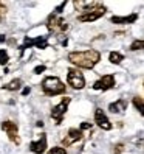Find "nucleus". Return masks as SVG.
Returning <instances> with one entry per match:
<instances>
[{
	"mask_svg": "<svg viewBox=\"0 0 144 154\" xmlns=\"http://www.w3.org/2000/svg\"><path fill=\"white\" fill-rule=\"evenodd\" d=\"M67 59L70 64H73L78 69L92 70L101 61V53L98 50H93V48L82 50V51H70L67 55Z\"/></svg>",
	"mask_w": 144,
	"mask_h": 154,
	"instance_id": "1",
	"label": "nucleus"
},
{
	"mask_svg": "<svg viewBox=\"0 0 144 154\" xmlns=\"http://www.w3.org/2000/svg\"><path fill=\"white\" fill-rule=\"evenodd\" d=\"M105 13H107L105 5H102L101 2H90L85 10L81 14H78V22H81V23L95 22L98 19H101Z\"/></svg>",
	"mask_w": 144,
	"mask_h": 154,
	"instance_id": "2",
	"label": "nucleus"
},
{
	"mask_svg": "<svg viewBox=\"0 0 144 154\" xmlns=\"http://www.w3.org/2000/svg\"><path fill=\"white\" fill-rule=\"evenodd\" d=\"M40 89L43 95L47 97H57V95H64L65 94V84L62 83V79L57 76H45L40 83Z\"/></svg>",
	"mask_w": 144,
	"mask_h": 154,
	"instance_id": "3",
	"label": "nucleus"
},
{
	"mask_svg": "<svg viewBox=\"0 0 144 154\" xmlns=\"http://www.w3.org/2000/svg\"><path fill=\"white\" fill-rule=\"evenodd\" d=\"M47 28L51 34H62L68 30V23L64 17H60L54 13H51L47 19Z\"/></svg>",
	"mask_w": 144,
	"mask_h": 154,
	"instance_id": "4",
	"label": "nucleus"
},
{
	"mask_svg": "<svg viewBox=\"0 0 144 154\" xmlns=\"http://www.w3.org/2000/svg\"><path fill=\"white\" fill-rule=\"evenodd\" d=\"M71 103V98L70 97H64L60 100V101L53 107L51 112H50V117L51 120L54 122V125H62V122H64V117L67 114V109H68V104Z\"/></svg>",
	"mask_w": 144,
	"mask_h": 154,
	"instance_id": "5",
	"label": "nucleus"
},
{
	"mask_svg": "<svg viewBox=\"0 0 144 154\" xmlns=\"http://www.w3.org/2000/svg\"><path fill=\"white\" fill-rule=\"evenodd\" d=\"M67 83H68V86L71 89L81 90V89L85 87V76H84V73L79 69L70 67L67 70Z\"/></svg>",
	"mask_w": 144,
	"mask_h": 154,
	"instance_id": "6",
	"label": "nucleus"
},
{
	"mask_svg": "<svg viewBox=\"0 0 144 154\" xmlns=\"http://www.w3.org/2000/svg\"><path fill=\"white\" fill-rule=\"evenodd\" d=\"M0 128H2V131L6 132V135H8V139H10L11 143H14V145H20L19 126H17L16 122H13V120H5V122H2Z\"/></svg>",
	"mask_w": 144,
	"mask_h": 154,
	"instance_id": "7",
	"label": "nucleus"
},
{
	"mask_svg": "<svg viewBox=\"0 0 144 154\" xmlns=\"http://www.w3.org/2000/svg\"><path fill=\"white\" fill-rule=\"evenodd\" d=\"M115 84H116V79H115V76L113 75H104V76H101L98 81H95V84L92 86L95 90H102V92H105V90H110V89H113L115 87Z\"/></svg>",
	"mask_w": 144,
	"mask_h": 154,
	"instance_id": "8",
	"label": "nucleus"
},
{
	"mask_svg": "<svg viewBox=\"0 0 144 154\" xmlns=\"http://www.w3.org/2000/svg\"><path fill=\"white\" fill-rule=\"evenodd\" d=\"M82 139H84V132L81 131L79 128H70L67 131L65 139L62 140V145H64V146H71V145L81 142Z\"/></svg>",
	"mask_w": 144,
	"mask_h": 154,
	"instance_id": "9",
	"label": "nucleus"
},
{
	"mask_svg": "<svg viewBox=\"0 0 144 154\" xmlns=\"http://www.w3.org/2000/svg\"><path fill=\"white\" fill-rule=\"evenodd\" d=\"M95 123L98 125V128H101L102 131H110L113 128L112 122L109 120V117L105 115V112L101 109V107H98L95 111Z\"/></svg>",
	"mask_w": 144,
	"mask_h": 154,
	"instance_id": "10",
	"label": "nucleus"
},
{
	"mask_svg": "<svg viewBox=\"0 0 144 154\" xmlns=\"http://www.w3.org/2000/svg\"><path fill=\"white\" fill-rule=\"evenodd\" d=\"M47 149H48V143H47V134L45 132L39 135L37 140H33L30 143V151L34 154H43L47 152Z\"/></svg>",
	"mask_w": 144,
	"mask_h": 154,
	"instance_id": "11",
	"label": "nucleus"
},
{
	"mask_svg": "<svg viewBox=\"0 0 144 154\" xmlns=\"http://www.w3.org/2000/svg\"><path fill=\"white\" fill-rule=\"evenodd\" d=\"M127 106H129V103L125 101L124 98H119V100H116V101L109 104V111L112 114H122V112L127 111Z\"/></svg>",
	"mask_w": 144,
	"mask_h": 154,
	"instance_id": "12",
	"label": "nucleus"
},
{
	"mask_svg": "<svg viewBox=\"0 0 144 154\" xmlns=\"http://www.w3.org/2000/svg\"><path fill=\"white\" fill-rule=\"evenodd\" d=\"M137 19H138V14L133 13L130 16H113L110 19V22L112 23H118V25H127V23L137 22Z\"/></svg>",
	"mask_w": 144,
	"mask_h": 154,
	"instance_id": "13",
	"label": "nucleus"
},
{
	"mask_svg": "<svg viewBox=\"0 0 144 154\" xmlns=\"http://www.w3.org/2000/svg\"><path fill=\"white\" fill-rule=\"evenodd\" d=\"M22 86H23V81L20 78H16V79L10 81V83H6L3 86V89L5 90H10V92H17V90L22 89Z\"/></svg>",
	"mask_w": 144,
	"mask_h": 154,
	"instance_id": "14",
	"label": "nucleus"
},
{
	"mask_svg": "<svg viewBox=\"0 0 144 154\" xmlns=\"http://www.w3.org/2000/svg\"><path fill=\"white\" fill-rule=\"evenodd\" d=\"M132 104H133V107L137 109L143 117H144V98H141V97H133L132 98Z\"/></svg>",
	"mask_w": 144,
	"mask_h": 154,
	"instance_id": "15",
	"label": "nucleus"
},
{
	"mask_svg": "<svg viewBox=\"0 0 144 154\" xmlns=\"http://www.w3.org/2000/svg\"><path fill=\"white\" fill-rule=\"evenodd\" d=\"M109 61L112 62V64L118 66V64H121V62L124 61V55L119 53V51H110L109 53Z\"/></svg>",
	"mask_w": 144,
	"mask_h": 154,
	"instance_id": "16",
	"label": "nucleus"
},
{
	"mask_svg": "<svg viewBox=\"0 0 144 154\" xmlns=\"http://www.w3.org/2000/svg\"><path fill=\"white\" fill-rule=\"evenodd\" d=\"M129 50H132V51H138V50H144V41H143V39H137V41H133V42L130 44V47H129Z\"/></svg>",
	"mask_w": 144,
	"mask_h": 154,
	"instance_id": "17",
	"label": "nucleus"
},
{
	"mask_svg": "<svg viewBox=\"0 0 144 154\" xmlns=\"http://www.w3.org/2000/svg\"><path fill=\"white\" fill-rule=\"evenodd\" d=\"M8 61H10V56H8V51L5 48H0V66H6Z\"/></svg>",
	"mask_w": 144,
	"mask_h": 154,
	"instance_id": "18",
	"label": "nucleus"
},
{
	"mask_svg": "<svg viewBox=\"0 0 144 154\" xmlns=\"http://www.w3.org/2000/svg\"><path fill=\"white\" fill-rule=\"evenodd\" d=\"M47 154H68V152L65 151V148H62V146H53V148L48 149Z\"/></svg>",
	"mask_w": 144,
	"mask_h": 154,
	"instance_id": "19",
	"label": "nucleus"
},
{
	"mask_svg": "<svg viewBox=\"0 0 144 154\" xmlns=\"http://www.w3.org/2000/svg\"><path fill=\"white\" fill-rule=\"evenodd\" d=\"M124 151V143H118V145H115V151L113 154H121Z\"/></svg>",
	"mask_w": 144,
	"mask_h": 154,
	"instance_id": "20",
	"label": "nucleus"
},
{
	"mask_svg": "<svg viewBox=\"0 0 144 154\" xmlns=\"http://www.w3.org/2000/svg\"><path fill=\"white\" fill-rule=\"evenodd\" d=\"M6 11H8V10H6V6H5V3H3V2H0V20L3 19V16L6 14Z\"/></svg>",
	"mask_w": 144,
	"mask_h": 154,
	"instance_id": "21",
	"label": "nucleus"
},
{
	"mask_svg": "<svg viewBox=\"0 0 144 154\" xmlns=\"http://www.w3.org/2000/svg\"><path fill=\"white\" fill-rule=\"evenodd\" d=\"M79 129L81 131H87V129H92V123H87V122H84V123H81V126H79Z\"/></svg>",
	"mask_w": 144,
	"mask_h": 154,
	"instance_id": "22",
	"label": "nucleus"
},
{
	"mask_svg": "<svg viewBox=\"0 0 144 154\" xmlns=\"http://www.w3.org/2000/svg\"><path fill=\"white\" fill-rule=\"evenodd\" d=\"M45 70H47V66H37V67H34V73H42Z\"/></svg>",
	"mask_w": 144,
	"mask_h": 154,
	"instance_id": "23",
	"label": "nucleus"
},
{
	"mask_svg": "<svg viewBox=\"0 0 144 154\" xmlns=\"http://www.w3.org/2000/svg\"><path fill=\"white\" fill-rule=\"evenodd\" d=\"M28 94H30V87H26V89L22 90V95H28Z\"/></svg>",
	"mask_w": 144,
	"mask_h": 154,
	"instance_id": "24",
	"label": "nucleus"
},
{
	"mask_svg": "<svg viewBox=\"0 0 144 154\" xmlns=\"http://www.w3.org/2000/svg\"><path fill=\"white\" fill-rule=\"evenodd\" d=\"M0 42H5V34H0Z\"/></svg>",
	"mask_w": 144,
	"mask_h": 154,
	"instance_id": "25",
	"label": "nucleus"
}]
</instances>
